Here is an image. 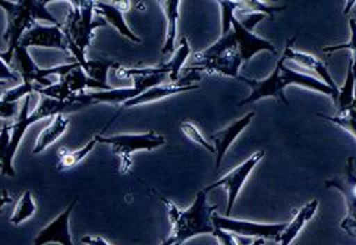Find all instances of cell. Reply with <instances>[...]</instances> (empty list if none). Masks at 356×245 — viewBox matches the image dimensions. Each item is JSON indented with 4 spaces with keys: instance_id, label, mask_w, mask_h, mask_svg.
I'll list each match as a JSON object with an SVG mask.
<instances>
[{
    "instance_id": "1",
    "label": "cell",
    "mask_w": 356,
    "mask_h": 245,
    "mask_svg": "<svg viewBox=\"0 0 356 245\" xmlns=\"http://www.w3.org/2000/svg\"><path fill=\"white\" fill-rule=\"evenodd\" d=\"M284 61L286 59L282 58L277 62L275 71H273L271 75L266 79L252 81V79L241 78L242 81H245L246 84L251 86L252 93L245 100H242L239 103V106L255 103V102H259L266 97H275V99L277 97L286 106H289V102H287V99L284 97V88L292 86V84L305 87L308 90H314L317 93H323V94H325V96H330L336 103L339 94L334 90H332L327 84H324L321 79H318L316 77H311V75H307L302 72H296V71L291 70V68L284 66Z\"/></svg>"
},
{
    "instance_id": "2",
    "label": "cell",
    "mask_w": 356,
    "mask_h": 245,
    "mask_svg": "<svg viewBox=\"0 0 356 245\" xmlns=\"http://www.w3.org/2000/svg\"><path fill=\"white\" fill-rule=\"evenodd\" d=\"M164 207L168 210L170 221V235L169 238L179 245L185 241L198 235H213V214L217 206H211L207 200V193L198 191L194 203L185 210L179 209L176 204L168 198H161Z\"/></svg>"
},
{
    "instance_id": "3",
    "label": "cell",
    "mask_w": 356,
    "mask_h": 245,
    "mask_svg": "<svg viewBox=\"0 0 356 245\" xmlns=\"http://www.w3.org/2000/svg\"><path fill=\"white\" fill-rule=\"evenodd\" d=\"M0 8L6 12V30L3 38L8 43L6 52H0V59L9 66L22 35L33 29L37 21L59 25L58 19L47 10L46 2H40V0H21V2L0 0Z\"/></svg>"
},
{
    "instance_id": "4",
    "label": "cell",
    "mask_w": 356,
    "mask_h": 245,
    "mask_svg": "<svg viewBox=\"0 0 356 245\" xmlns=\"http://www.w3.org/2000/svg\"><path fill=\"white\" fill-rule=\"evenodd\" d=\"M30 100L31 96L25 97L22 106L19 107V115L17 118V122H13V124L9 125L10 128V144H9V150H8V155L6 159L3 160L2 166V173L6 176H15V168H13V157H15L17 152H18V147L24 139L25 132L29 131V128L35 124V122L41 120V119H46V118H53L56 115L60 113H66V112H76L79 109H84V106L76 103V102H58V100H51L47 97L40 96V102L35 107L34 113H29L30 111Z\"/></svg>"
},
{
    "instance_id": "5",
    "label": "cell",
    "mask_w": 356,
    "mask_h": 245,
    "mask_svg": "<svg viewBox=\"0 0 356 245\" xmlns=\"http://www.w3.org/2000/svg\"><path fill=\"white\" fill-rule=\"evenodd\" d=\"M243 63L239 53L238 42L234 31L222 35L217 42L194 54L193 65L186 68V72H209L222 74L225 77L239 78V68Z\"/></svg>"
},
{
    "instance_id": "6",
    "label": "cell",
    "mask_w": 356,
    "mask_h": 245,
    "mask_svg": "<svg viewBox=\"0 0 356 245\" xmlns=\"http://www.w3.org/2000/svg\"><path fill=\"white\" fill-rule=\"evenodd\" d=\"M94 8L95 2L91 0H72L66 21L62 24L67 42H71L84 56L94 38V30L106 24L99 15H92L95 13Z\"/></svg>"
},
{
    "instance_id": "7",
    "label": "cell",
    "mask_w": 356,
    "mask_h": 245,
    "mask_svg": "<svg viewBox=\"0 0 356 245\" xmlns=\"http://www.w3.org/2000/svg\"><path fill=\"white\" fill-rule=\"evenodd\" d=\"M99 143L108 144L112 147L113 153L120 159V173H128L132 166V155L136 152H152L161 145L166 144L164 135L149 131L144 134H119L112 137H103L97 135Z\"/></svg>"
},
{
    "instance_id": "8",
    "label": "cell",
    "mask_w": 356,
    "mask_h": 245,
    "mask_svg": "<svg viewBox=\"0 0 356 245\" xmlns=\"http://www.w3.org/2000/svg\"><path fill=\"white\" fill-rule=\"evenodd\" d=\"M213 225L216 229L227 230L232 234H238L243 237H255L263 239H276L279 241L282 232L287 223H255L248 221L230 219L227 216L213 214Z\"/></svg>"
},
{
    "instance_id": "9",
    "label": "cell",
    "mask_w": 356,
    "mask_h": 245,
    "mask_svg": "<svg viewBox=\"0 0 356 245\" xmlns=\"http://www.w3.org/2000/svg\"><path fill=\"white\" fill-rule=\"evenodd\" d=\"M264 157V152H257L254 153L251 157L246 159L243 163H241L239 166H236L235 169H232L227 175H225L223 178H220L218 181H216L214 184L209 185L207 188H204L205 193L211 191L214 188H226L227 191V209H226V214H230L232 210H234V206L236 203V198L241 193V189L243 187V184L248 180V176L251 175V172L254 171V168L258 165L261 159Z\"/></svg>"
},
{
    "instance_id": "10",
    "label": "cell",
    "mask_w": 356,
    "mask_h": 245,
    "mask_svg": "<svg viewBox=\"0 0 356 245\" xmlns=\"http://www.w3.org/2000/svg\"><path fill=\"white\" fill-rule=\"evenodd\" d=\"M19 45L25 49L46 47V49H58L65 53H70L67 52L66 35L63 33L62 24L59 25L35 24L33 29H30L22 35Z\"/></svg>"
},
{
    "instance_id": "11",
    "label": "cell",
    "mask_w": 356,
    "mask_h": 245,
    "mask_svg": "<svg viewBox=\"0 0 356 245\" xmlns=\"http://www.w3.org/2000/svg\"><path fill=\"white\" fill-rule=\"evenodd\" d=\"M232 31H234V34L236 37L239 53H241L243 62H248L259 52H270L271 54L277 53V47L275 45L270 43L266 38L258 37L252 31L246 30L245 26L238 21L236 15H235L234 21H232Z\"/></svg>"
},
{
    "instance_id": "12",
    "label": "cell",
    "mask_w": 356,
    "mask_h": 245,
    "mask_svg": "<svg viewBox=\"0 0 356 245\" xmlns=\"http://www.w3.org/2000/svg\"><path fill=\"white\" fill-rule=\"evenodd\" d=\"M293 42H295V38H291L289 43L286 45L283 58L287 59V61L295 62L296 65L305 68V70H308V71H311L314 74H317L323 79L324 84H327L328 87H330L332 90H334L339 94L340 88L337 87L336 81L333 79V77H332L330 71H328V68L325 66V63L323 61H320L317 56H314V54H311V53L293 49L292 47Z\"/></svg>"
},
{
    "instance_id": "13",
    "label": "cell",
    "mask_w": 356,
    "mask_h": 245,
    "mask_svg": "<svg viewBox=\"0 0 356 245\" xmlns=\"http://www.w3.org/2000/svg\"><path fill=\"white\" fill-rule=\"evenodd\" d=\"M254 116H255V112L246 113L243 118H241L239 120H235L234 124H230L225 129L210 135L211 144L216 150V168L222 165V161H223V159L227 153V150L230 148L232 144L235 143V140L239 137V135L243 132V129L246 127H250Z\"/></svg>"
},
{
    "instance_id": "14",
    "label": "cell",
    "mask_w": 356,
    "mask_h": 245,
    "mask_svg": "<svg viewBox=\"0 0 356 245\" xmlns=\"http://www.w3.org/2000/svg\"><path fill=\"white\" fill-rule=\"evenodd\" d=\"M200 87L195 84H169V86H156L153 88L147 90L145 93H143L141 96L135 97L127 103H123L119 109V112L125 111V109H131L135 106H141V104H147V103H154L159 102L161 99H166L170 96H175V94H181V93H186V91H193V90H198Z\"/></svg>"
},
{
    "instance_id": "15",
    "label": "cell",
    "mask_w": 356,
    "mask_h": 245,
    "mask_svg": "<svg viewBox=\"0 0 356 245\" xmlns=\"http://www.w3.org/2000/svg\"><path fill=\"white\" fill-rule=\"evenodd\" d=\"M325 187L328 188H336L343 194L348 214L356 217V171H355V159L350 156L346 161V176L343 180H328L325 182Z\"/></svg>"
},
{
    "instance_id": "16",
    "label": "cell",
    "mask_w": 356,
    "mask_h": 245,
    "mask_svg": "<svg viewBox=\"0 0 356 245\" xmlns=\"http://www.w3.org/2000/svg\"><path fill=\"white\" fill-rule=\"evenodd\" d=\"M95 13L99 17H102L107 24H111L113 29L125 38H128L132 43H141V38L136 35L129 26L125 22V18H123V10L116 5L111 3H104V2H95L94 8Z\"/></svg>"
},
{
    "instance_id": "17",
    "label": "cell",
    "mask_w": 356,
    "mask_h": 245,
    "mask_svg": "<svg viewBox=\"0 0 356 245\" xmlns=\"http://www.w3.org/2000/svg\"><path fill=\"white\" fill-rule=\"evenodd\" d=\"M318 206H320V201L312 200V201L307 203L304 207H300L296 212L293 221L286 225L284 230L279 238L280 245H291L293 242V239L298 237L300 230H302V228L312 219L314 216H316V213L318 210Z\"/></svg>"
},
{
    "instance_id": "18",
    "label": "cell",
    "mask_w": 356,
    "mask_h": 245,
    "mask_svg": "<svg viewBox=\"0 0 356 245\" xmlns=\"http://www.w3.org/2000/svg\"><path fill=\"white\" fill-rule=\"evenodd\" d=\"M67 127H70V119H67L63 113L50 118V124L38 135V139L33 148V155H40L41 152H44L47 147H50L54 141H58L66 132Z\"/></svg>"
},
{
    "instance_id": "19",
    "label": "cell",
    "mask_w": 356,
    "mask_h": 245,
    "mask_svg": "<svg viewBox=\"0 0 356 245\" xmlns=\"http://www.w3.org/2000/svg\"><path fill=\"white\" fill-rule=\"evenodd\" d=\"M159 3L163 8L164 13H166V19H168L166 40H164V45L161 47L163 56H168V54L175 53V43H176V35H177V21H179L181 2H179V0H164V2H159Z\"/></svg>"
},
{
    "instance_id": "20",
    "label": "cell",
    "mask_w": 356,
    "mask_h": 245,
    "mask_svg": "<svg viewBox=\"0 0 356 245\" xmlns=\"http://www.w3.org/2000/svg\"><path fill=\"white\" fill-rule=\"evenodd\" d=\"M355 86H356V63L350 59L348 66V75L345 86L339 90V97L336 100L337 115L345 113L355 100Z\"/></svg>"
},
{
    "instance_id": "21",
    "label": "cell",
    "mask_w": 356,
    "mask_h": 245,
    "mask_svg": "<svg viewBox=\"0 0 356 245\" xmlns=\"http://www.w3.org/2000/svg\"><path fill=\"white\" fill-rule=\"evenodd\" d=\"M99 144V139L97 135L92 140H90L86 145H82L81 148L75 150V152H66L65 148H62L59 152V161H58V171L63 172V171H67V169H72L75 168L78 163L84 159L86 156H88L94 147Z\"/></svg>"
},
{
    "instance_id": "22",
    "label": "cell",
    "mask_w": 356,
    "mask_h": 245,
    "mask_svg": "<svg viewBox=\"0 0 356 245\" xmlns=\"http://www.w3.org/2000/svg\"><path fill=\"white\" fill-rule=\"evenodd\" d=\"M13 59H15V62L19 68L21 79L24 81V83H33L34 84L40 68L35 65V62L30 56L29 49H25L19 45L15 50V54H13Z\"/></svg>"
},
{
    "instance_id": "23",
    "label": "cell",
    "mask_w": 356,
    "mask_h": 245,
    "mask_svg": "<svg viewBox=\"0 0 356 245\" xmlns=\"http://www.w3.org/2000/svg\"><path fill=\"white\" fill-rule=\"evenodd\" d=\"M37 212V206H35V201L33 198L31 191H25L21 198L18 200L15 209H13V213L10 214V219L9 222L12 225H21L22 222L29 221L30 217H33Z\"/></svg>"
},
{
    "instance_id": "24",
    "label": "cell",
    "mask_w": 356,
    "mask_h": 245,
    "mask_svg": "<svg viewBox=\"0 0 356 245\" xmlns=\"http://www.w3.org/2000/svg\"><path fill=\"white\" fill-rule=\"evenodd\" d=\"M191 54V47H189V42L186 40V37H182L181 45L177 47V50H175L173 56L169 62H166L164 65L168 66L169 70V77L172 84H177V79H179V74L182 71V68L188 59V56Z\"/></svg>"
},
{
    "instance_id": "25",
    "label": "cell",
    "mask_w": 356,
    "mask_h": 245,
    "mask_svg": "<svg viewBox=\"0 0 356 245\" xmlns=\"http://www.w3.org/2000/svg\"><path fill=\"white\" fill-rule=\"evenodd\" d=\"M78 65L82 68V71L87 74L88 78L103 86H107L108 70H111V68H119V65L112 61H86Z\"/></svg>"
},
{
    "instance_id": "26",
    "label": "cell",
    "mask_w": 356,
    "mask_h": 245,
    "mask_svg": "<svg viewBox=\"0 0 356 245\" xmlns=\"http://www.w3.org/2000/svg\"><path fill=\"white\" fill-rule=\"evenodd\" d=\"M238 12H257V13H264L270 19H275V15L277 12H282L286 9V6H268L261 2H236Z\"/></svg>"
},
{
    "instance_id": "27",
    "label": "cell",
    "mask_w": 356,
    "mask_h": 245,
    "mask_svg": "<svg viewBox=\"0 0 356 245\" xmlns=\"http://www.w3.org/2000/svg\"><path fill=\"white\" fill-rule=\"evenodd\" d=\"M181 129H182V132L186 135V137H188L191 141L195 143V144H198V145H201L202 148L207 150V152H210V153L216 155V150H214L213 144H210L207 140H205V137L202 135V132H201V131H200V129L193 124V122H189V120L182 122Z\"/></svg>"
},
{
    "instance_id": "28",
    "label": "cell",
    "mask_w": 356,
    "mask_h": 245,
    "mask_svg": "<svg viewBox=\"0 0 356 245\" xmlns=\"http://www.w3.org/2000/svg\"><path fill=\"white\" fill-rule=\"evenodd\" d=\"M34 93V84L33 83H22L17 87H13L10 90H6L2 97H0V100L3 102H8V103H18L22 97H29V96H33Z\"/></svg>"
},
{
    "instance_id": "29",
    "label": "cell",
    "mask_w": 356,
    "mask_h": 245,
    "mask_svg": "<svg viewBox=\"0 0 356 245\" xmlns=\"http://www.w3.org/2000/svg\"><path fill=\"white\" fill-rule=\"evenodd\" d=\"M320 116L333 122V124H336L337 127L343 128L356 139V112H346L343 115H334V116H323V115Z\"/></svg>"
},
{
    "instance_id": "30",
    "label": "cell",
    "mask_w": 356,
    "mask_h": 245,
    "mask_svg": "<svg viewBox=\"0 0 356 245\" xmlns=\"http://www.w3.org/2000/svg\"><path fill=\"white\" fill-rule=\"evenodd\" d=\"M222 8V35H227L232 31V21L235 18L236 12V2H218Z\"/></svg>"
},
{
    "instance_id": "31",
    "label": "cell",
    "mask_w": 356,
    "mask_h": 245,
    "mask_svg": "<svg viewBox=\"0 0 356 245\" xmlns=\"http://www.w3.org/2000/svg\"><path fill=\"white\" fill-rule=\"evenodd\" d=\"M350 42L346 45H339L332 47H324V52H334V50H350L352 52V61L356 63V19H350Z\"/></svg>"
},
{
    "instance_id": "32",
    "label": "cell",
    "mask_w": 356,
    "mask_h": 245,
    "mask_svg": "<svg viewBox=\"0 0 356 245\" xmlns=\"http://www.w3.org/2000/svg\"><path fill=\"white\" fill-rule=\"evenodd\" d=\"M242 13V18L241 19H238L246 30L248 31H252L254 30V26L258 24V22H261V21H264V19H267L268 17L267 15H264V13H257V12H241ZM270 19V18H268Z\"/></svg>"
},
{
    "instance_id": "33",
    "label": "cell",
    "mask_w": 356,
    "mask_h": 245,
    "mask_svg": "<svg viewBox=\"0 0 356 245\" xmlns=\"http://www.w3.org/2000/svg\"><path fill=\"white\" fill-rule=\"evenodd\" d=\"M9 144H10V128L9 125H5L2 131H0V166H2L3 160L6 159Z\"/></svg>"
},
{
    "instance_id": "34",
    "label": "cell",
    "mask_w": 356,
    "mask_h": 245,
    "mask_svg": "<svg viewBox=\"0 0 356 245\" xmlns=\"http://www.w3.org/2000/svg\"><path fill=\"white\" fill-rule=\"evenodd\" d=\"M18 115V103L0 100V119H13Z\"/></svg>"
},
{
    "instance_id": "35",
    "label": "cell",
    "mask_w": 356,
    "mask_h": 245,
    "mask_svg": "<svg viewBox=\"0 0 356 245\" xmlns=\"http://www.w3.org/2000/svg\"><path fill=\"white\" fill-rule=\"evenodd\" d=\"M21 75H18V72H15L13 70H10V66L6 65L2 59H0V83H6V81H19Z\"/></svg>"
},
{
    "instance_id": "36",
    "label": "cell",
    "mask_w": 356,
    "mask_h": 245,
    "mask_svg": "<svg viewBox=\"0 0 356 245\" xmlns=\"http://www.w3.org/2000/svg\"><path fill=\"white\" fill-rule=\"evenodd\" d=\"M213 235L217 238V241H218V244H220V245H238L235 238H234V234L227 232V230H222V229H216L214 228Z\"/></svg>"
},
{
    "instance_id": "37",
    "label": "cell",
    "mask_w": 356,
    "mask_h": 245,
    "mask_svg": "<svg viewBox=\"0 0 356 245\" xmlns=\"http://www.w3.org/2000/svg\"><path fill=\"white\" fill-rule=\"evenodd\" d=\"M340 226L343 230H346L348 234L356 237V217H352V216H346L343 221L340 222Z\"/></svg>"
},
{
    "instance_id": "38",
    "label": "cell",
    "mask_w": 356,
    "mask_h": 245,
    "mask_svg": "<svg viewBox=\"0 0 356 245\" xmlns=\"http://www.w3.org/2000/svg\"><path fill=\"white\" fill-rule=\"evenodd\" d=\"M81 242L84 245H112L111 242H107L103 237H91L87 235L81 239Z\"/></svg>"
},
{
    "instance_id": "39",
    "label": "cell",
    "mask_w": 356,
    "mask_h": 245,
    "mask_svg": "<svg viewBox=\"0 0 356 245\" xmlns=\"http://www.w3.org/2000/svg\"><path fill=\"white\" fill-rule=\"evenodd\" d=\"M10 200H12V196L6 191V189H3L2 194H0V214H2L5 206L8 203H10Z\"/></svg>"
},
{
    "instance_id": "40",
    "label": "cell",
    "mask_w": 356,
    "mask_h": 245,
    "mask_svg": "<svg viewBox=\"0 0 356 245\" xmlns=\"http://www.w3.org/2000/svg\"><path fill=\"white\" fill-rule=\"evenodd\" d=\"M33 245H46V242H44V239L41 238L40 235H38V238H37V235H35V238H34V242H33Z\"/></svg>"
},
{
    "instance_id": "41",
    "label": "cell",
    "mask_w": 356,
    "mask_h": 245,
    "mask_svg": "<svg viewBox=\"0 0 356 245\" xmlns=\"http://www.w3.org/2000/svg\"><path fill=\"white\" fill-rule=\"evenodd\" d=\"M160 245H179V244H177V242H175V241H172L170 238H166V239H164Z\"/></svg>"
},
{
    "instance_id": "42",
    "label": "cell",
    "mask_w": 356,
    "mask_h": 245,
    "mask_svg": "<svg viewBox=\"0 0 356 245\" xmlns=\"http://www.w3.org/2000/svg\"><path fill=\"white\" fill-rule=\"evenodd\" d=\"M264 242H266V239H263V238H257V239H254V241H252V244H251V245H264Z\"/></svg>"
},
{
    "instance_id": "43",
    "label": "cell",
    "mask_w": 356,
    "mask_h": 245,
    "mask_svg": "<svg viewBox=\"0 0 356 245\" xmlns=\"http://www.w3.org/2000/svg\"><path fill=\"white\" fill-rule=\"evenodd\" d=\"M0 86H5V83H0Z\"/></svg>"
},
{
    "instance_id": "44",
    "label": "cell",
    "mask_w": 356,
    "mask_h": 245,
    "mask_svg": "<svg viewBox=\"0 0 356 245\" xmlns=\"http://www.w3.org/2000/svg\"><path fill=\"white\" fill-rule=\"evenodd\" d=\"M0 131H2V128H0Z\"/></svg>"
}]
</instances>
